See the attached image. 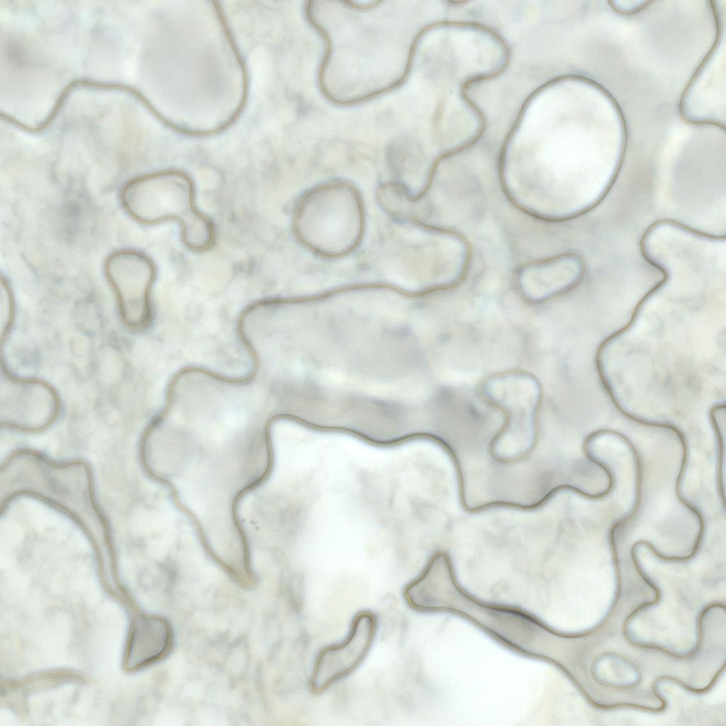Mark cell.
Segmentation results:
<instances>
[{
	"label": "cell",
	"mask_w": 726,
	"mask_h": 726,
	"mask_svg": "<svg viewBox=\"0 0 726 726\" xmlns=\"http://www.w3.org/2000/svg\"><path fill=\"white\" fill-rule=\"evenodd\" d=\"M121 201L140 223L177 221L184 245L192 251H205L214 242L212 221L198 209L194 182L185 173L170 170L138 177L124 186Z\"/></svg>",
	"instance_id": "obj_1"
},
{
	"label": "cell",
	"mask_w": 726,
	"mask_h": 726,
	"mask_svg": "<svg viewBox=\"0 0 726 726\" xmlns=\"http://www.w3.org/2000/svg\"><path fill=\"white\" fill-rule=\"evenodd\" d=\"M364 213L356 189L342 182L314 188L298 201L294 233L306 247L328 257L351 252L363 234Z\"/></svg>",
	"instance_id": "obj_2"
},
{
	"label": "cell",
	"mask_w": 726,
	"mask_h": 726,
	"mask_svg": "<svg viewBox=\"0 0 726 726\" xmlns=\"http://www.w3.org/2000/svg\"><path fill=\"white\" fill-rule=\"evenodd\" d=\"M481 393L503 411L506 422L493 440L495 447L528 449L537 437V419L542 398L540 381L523 371H509L487 377Z\"/></svg>",
	"instance_id": "obj_3"
},
{
	"label": "cell",
	"mask_w": 726,
	"mask_h": 726,
	"mask_svg": "<svg viewBox=\"0 0 726 726\" xmlns=\"http://www.w3.org/2000/svg\"><path fill=\"white\" fill-rule=\"evenodd\" d=\"M377 618L362 610L352 619L348 634L340 642L323 648L317 654L309 681L314 693H320L354 671L364 661L374 642Z\"/></svg>",
	"instance_id": "obj_4"
},
{
	"label": "cell",
	"mask_w": 726,
	"mask_h": 726,
	"mask_svg": "<svg viewBox=\"0 0 726 726\" xmlns=\"http://www.w3.org/2000/svg\"><path fill=\"white\" fill-rule=\"evenodd\" d=\"M105 272L124 321L131 328L142 326L148 315L150 292L155 277L152 262L135 251H119L108 257Z\"/></svg>",
	"instance_id": "obj_5"
},
{
	"label": "cell",
	"mask_w": 726,
	"mask_h": 726,
	"mask_svg": "<svg viewBox=\"0 0 726 726\" xmlns=\"http://www.w3.org/2000/svg\"><path fill=\"white\" fill-rule=\"evenodd\" d=\"M59 403L46 384L14 378L1 370L0 416L2 423L22 428H39L56 415Z\"/></svg>",
	"instance_id": "obj_6"
},
{
	"label": "cell",
	"mask_w": 726,
	"mask_h": 726,
	"mask_svg": "<svg viewBox=\"0 0 726 726\" xmlns=\"http://www.w3.org/2000/svg\"><path fill=\"white\" fill-rule=\"evenodd\" d=\"M583 272L579 257L561 255L522 267L517 274V286L525 301L540 304L570 290L580 281Z\"/></svg>",
	"instance_id": "obj_7"
},
{
	"label": "cell",
	"mask_w": 726,
	"mask_h": 726,
	"mask_svg": "<svg viewBox=\"0 0 726 726\" xmlns=\"http://www.w3.org/2000/svg\"><path fill=\"white\" fill-rule=\"evenodd\" d=\"M173 642L169 622L160 616L142 615L134 625L126 655L128 669H138L166 656Z\"/></svg>",
	"instance_id": "obj_8"
},
{
	"label": "cell",
	"mask_w": 726,
	"mask_h": 726,
	"mask_svg": "<svg viewBox=\"0 0 726 726\" xmlns=\"http://www.w3.org/2000/svg\"><path fill=\"white\" fill-rule=\"evenodd\" d=\"M593 670L596 678L608 686L629 687L638 681L635 668L626 660L613 655L599 658Z\"/></svg>",
	"instance_id": "obj_9"
},
{
	"label": "cell",
	"mask_w": 726,
	"mask_h": 726,
	"mask_svg": "<svg viewBox=\"0 0 726 726\" xmlns=\"http://www.w3.org/2000/svg\"><path fill=\"white\" fill-rule=\"evenodd\" d=\"M13 313V298L10 288L3 279L1 281V336L7 333L11 325Z\"/></svg>",
	"instance_id": "obj_10"
}]
</instances>
